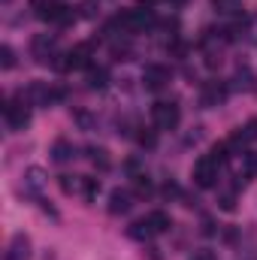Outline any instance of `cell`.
I'll return each mask as SVG.
<instances>
[{"mask_svg":"<svg viewBox=\"0 0 257 260\" xmlns=\"http://www.w3.org/2000/svg\"><path fill=\"white\" fill-rule=\"evenodd\" d=\"M121 34H142V30H148L151 24H154V12L151 9H124V12H118L115 15V21H112Z\"/></svg>","mask_w":257,"mask_h":260,"instance_id":"1","label":"cell"},{"mask_svg":"<svg viewBox=\"0 0 257 260\" xmlns=\"http://www.w3.org/2000/svg\"><path fill=\"white\" fill-rule=\"evenodd\" d=\"M3 118H6V124H9L12 133H18V130H24L30 124V112H27V103H24L21 94L18 97H9L3 103Z\"/></svg>","mask_w":257,"mask_h":260,"instance_id":"2","label":"cell"},{"mask_svg":"<svg viewBox=\"0 0 257 260\" xmlns=\"http://www.w3.org/2000/svg\"><path fill=\"white\" fill-rule=\"evenodd\" d=\"M151 121H154L160 130H176L179 127V121H182V109H179V103H167V100L154 103V106H151Z\"/></svg>","mask_w":257,"mask_h":260,"instance_id":"3","label":"cell"},{"mask_svg":"<svg viewBox=\"0 0 257 260\" xmlns=\"http://www.w3.org/2000/svg\"><path fill=\"white\" fill-rule=\"evenodd\" d=\"M191 179H194L197 188H215V185H218V164H215L209 154H203V157L194 164Z\"/></svg>","mask_w":257,"mask_h":260,"instance_id":"4","label":"cell"},{"mask_svg":"<svg viewBox=\"0 0 257 260\" xmlns=\"http://www.w3.org/2000/svg\"><path fill=\"white\" fill-rule=\"evenodd\" d=\"M30 55H34L40 64H49V61L58 55V40H55V34H37V37L30 40Z\"/></svg>","mask_w":257,"mask_h":260,"instance_id":"5","label":"cell"},{"mask_svg":"<svg viewBox=\"0 0 257 260\" xmlns=\"http://www.w3.org/2000/svg\"><path fill=\"white\" fill-rule=\"evenodd\" d=\"M170 79H173V73H170V67H164V64H148L145 70H142V85H145L148 91L167 88Z\"/></svg>","mask_w":257,"mask_h":260,"instance_id":"6","label":"cell"},{"mask_svg":"<svg viewBox=\"0 0 257 260\" xmlns=\"http://www.w3.org/2000/svg\"><path fill=\"white\" fill-rule=\"evenodd\" d=\"M21 97H24L27 106H49V103H52V88H49L46 82H30V85L21 91Z\"/></svg>","mask_w":257,"mask_h":260,"instance_id":"7","label":"cell"},{"mask_svg":"<svg viewBox=\"0 0 257 260\" xmlns=\"http://www.w3.org/2000/svg\"><path fill=\"white\" fill-rule=\"evenodd\" d=\"M46 185H49V179H46V170H43V167H27V170H24V191L34 197V200L40 197V191H43Z\"/></svg>","mask_w":257,"mask_h":260,"instance_id":"8","label":"cell"},{"mask_svg":"<svg viewBox=\"0 0 257 260\" xmlns=\"http://www.w3.org/2000/svg\"><path fill=\"white\" fill-rule=\"evenodd\" d=\"M3 260H30V239L24 233H15L6 245V254Z\"/></svg>","mask_w":257,"mask_h":260,"instance_id":"9","label":"cell"},{"mask_svg":"<svg viewBox=\"0 0 257 260\" xmlns=\"http://www.w3.org/2000/svg\"><path fill=\"white\" fill-rule=\"evenodd\" d=\"M224 100H227V85H221V82H206L203 85V94H200L203 106H218Z\"/></svg>","mask_w":257,"mask_h":260,"instance_id":"10","label":"cell"},{"mask_svg":"<svg viewBox=\"0 0 257 260\" xmlns=\"http://www.w3.org/2000/svg\"><path fill=\"white\" fill-rule=\"evenodd\" d=\"M130 206H133V194H130V191L115 188V191L109 194V215H127Z\"/></svg>","mask_w":257,"mask_h":260,"instance_id":"11","label":"cell"},{"mask_svg":"<svg viewBox=\"0 0 257 260\" xmlns=\"http://www.w3.org/2000/svg\"><path fill=\"white\" fill-rule=\"evenodd\" d=\"M85 157H88V160H91V167H94V170H100V173L112 170V157H109V151H106V148H100V145H88V148H85Z\"/></svg>","mask_w":257,"mask_h":260,"instance_id":"12","label":"cell"},{"mask_svg":"<svg viewBox=\"0 0 257 260\" xmlns=\"http://www.w3.org/2000/svg\"><path fill=\"white\" fill-rule=\"evenodd\" d=\"M73 157H76V145H73L70 139L61 136V139L52 142V160H55V164H67V160H73Z\"/></svg>","mask_w":257,"mask_h":260,"instance_id":"13","label":"cell"},{"mask_svg":"<svg viewBox=\"0 0 257 260\" xmlns=\"http://www.w3.org/2000/svg\"><path fill=\"white\" fill-rule=\"evenodd\" d=\"M109 85V70L106 67H88V88L103 91Z\"/></svg>","mask_w":257,"mask_h":260,"instance_id":"14","label":"cell"},{"mask_svg":"<svg viewBox=\"0 0 257 260\" xmlns=\"http://www.w3.org/2000/svg\"><path fill=\"white\" fill-rule=\"evenodd\" d=\"M145 218H148V224H151L154 233H170V230H173V218H170L167 212H160V209H157V212H148Z\"/></svg>","mask_w":257,"mask_h":260,"instance_id":"15","label":"cell"},{"mask_svg":"<svg viewBox=\"0 0 257 260\" xmlns=\"http://www.w3.org/2000/svg\"><path fill=\"white\" fill-rule=\"evenodd\" d=\"M127 236H130V239H136V242H145L148 236H154V230H151L148 218H139V221H133V224L127 227Z\"/></svg>","mask_w":257,"mask_h":260,"instance_id":"16","label":"cell"},{"mask_svg":"<svg viewBox=\"0 0 257 260\" xmlns=\"http://www.w3.org/2000/svg\"><path fill=\"white\" fill-rule=\"evenodd\" d=\"M209 157L221 167V164H227V160L233 157V145H230V142H215V145H212V151H209Z\"/></svg>","mask_w":257,"mask_h":260,"instance_id":"17","label":"cell"},{"mask_svg":"<svg viewBox=\"0 0 257 260\" xmlns=\"http://www.w3.org/2000/svg\"><path fill=\"white\" fill-rule=\"evenodd\" d=\"M154 191V185H151V179L145 176V173H139V176H133V194L139 197H148Z\"/></svg>","mask_w":257,"mask_h":260,"instance_id":"18","label":"cell"},{"mask_svg":"<svg viewBox=\"0 0 257 260\" xmlns=\"http://www.w3.org/2000/svg\"><path fill=\"white\" fill-rule=\"evenodd\" d=\"M79 194L85 197V200H94V197L100 194V182L94 176H82V191Z\"/></svg>","mask_w":257,"mask_h":260,"instance_id":"19","label":"cell"},{"mask_svg":"<svg viewBox=\"0 0 257 260\" xmlns=\"http://www.w3.org/2000/svg\"><path fill=\"white\" fill-rule=\"evenodd\" d=\"M61 191L64 194H79L82 191V176H61Z\"/></svg>","mask_w":257,"mask_h":260,"instance_id":"20","label":"cell"},{"mask_svg":"<svg viewBox=\"0 0 257 260\" xmlns=\"http://www.w3.org/2000/svg\"><path fill=\"white\" fill-rule=\"evenodd\" d=\"M73 21H76V12H73V6L61 3V9H58V15H55V24H61V27H70Z\"/></svg>","mask_w":257,"mask_h":260,"instance_id":"21","label":"cell"},{"mask_svg":"<svg viewBox=\"0 0 257 260\" xmlns=\"http://www.w3.org/2000/svg\"><path fill=\"white\" fill-rule=\"evenodd\" d=\"M136 142H139L142 148H154V145H157V133H154V130L139 127V133H136Z\"/></svg>","mask_w":257,"mask_h":260,"instance_id":"22","label":"cell"},{"mask_svg":"<svg viewBox=\"0 0 257 260\" xmlns=\"http://www.w3.org/2000/svg\"><path fill=\"white\" fill-rule=\"evenodd\" d=\"M0 67H3V70H12V67H15V52H12L9 46H0Z\"/></svg>","mask_w":257,"mask_h":260,"instance_id":"23","label":"cell"},{"mask_svg":"<svg viewBox=\"0 0 257 260\" xmlns=\"http://www.w3.org/2000/svg\"><path fill=\"white\" fill-rule=\"evenodd\" d=\"M218 209H224V212H233V209H236V197L230 194V191H227V194H221V197H218Z\"/></svg>","mask_w":257,"mask_h":260,"instance_id":"24","label":"cell"},{"mask_svg":"<svg viewBox=\"0 0 257 260\" xmlns=\"http://www.w3.org/2000/svg\"><path fill=\"white\" fill-rule=\"evenodd\" d=\"M245 176H257V154H245Z\"/></svg>","mask_w":257,"mask_h":260,"instance_id":"25","label":"cell"},{"mask_svg":"<svg viewBox=\"0 0 257 260\" xmlns=\"http://www.w3.org/2000/svg\"><path fill=\"white\" fill-rule=\"evenodd\" d=\"M218 6V12H236V0H212Z\"/></svg>","mask_w":257,"mask_h":260,"instance_id":"26","label":"cell"},{"mask_svg":"<svg viewBox=\"0 0 257 260\" xmlns=\"http://www.w3.org/2000/svg\"><path fill=\"white\" fill-rule=\"evenodd\" d=\"M203 233H206V236L218 233V227H215V221H212V218H203Z\"/></svg>","mask_w":257,"mask_h":260,"instance_id":"27","label":"cell"},{"mask_svg":"<svg viewBox=\"0 0 257 260\" xmlns=\"http://www.w3.org/2000/svg\"><path fill=\"white\" fill-rule=\"evenodd\" d=\"M164 194H167V197H179V185L167 182V185H164Z\"/></svg>","mask_w":257,"mask_h":260,"instance_id":"28","label":"cell"},{"mask_svg":"<svg viewBox=\"0 0 257 260\" xmlns=\"http://www.w3.org/2000/svg\"><path fill=\"white\" fill-rule=\"evenodd\" d=\"M191 260H218V257H215L212 251H197V254H194Z\"/></svg>","mask_w":257,"mask_h":260,"instance_id":"29","label":"cell"},{"mask_svg":"<svg viewBox=\"0 0 257 260\" xmlns=\"http://www.w3.org/2000/svg\"><path fill=\"white\" fill-rule=\"evenodd\" d=\"M145 251H148V257H151V260H160V254H157V248H145Z\"/></svg>","mask_w":257,"mask_h":260,"instance_id":"30","label":"cell"},{"mask_svg":"<svg viewBox=\"0 0 257 260\" xmlns=\"http://www.w3.org/2000/svg\"><path fill=\"white\" fill-rule=\"evenodd\" d=\"M170 3H185V0H170Z\"/></svg>","mask_w":257,"mask_h":260,"instance_id":"31","label":"cell"},{"mask_svg":"<svg viewBox=\"0 0 257 260\" xmlns=\"http://www.w3.org/2000/svg\"><path fill=\"white\" fill-rule=\"evenodd\" d=\"M145 3H148V0H145Z\"/></svg>","mask_w":257,"mask_h":260,"instance_id":"32","label":"cell"}]
</instances>
